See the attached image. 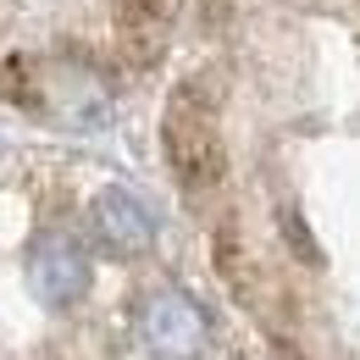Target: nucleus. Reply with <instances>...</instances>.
Masks as SVG:
<instances>
[{
  "mask_svg": "<svg viewBox=\"0 0 360 360\" xmlns=\"http://www.w3.org/2000/svg\"><path fill=\"white\" fill-rule=\"evenodd\" d=\"M161 150H167V161H172V172H178V183L188 194H211L222 183L227 155H222V134H217V111L194 84H178L167 94Z\"/></svg>",
  "mask_w": 360,
  "mask_h": 360,
  "instance_id": "obj_1",
  "label": "nucleus"
},
{
  "mask_svg": "<svg viewBox=\"0 0 360 360\" xmlns=\"http://www.w3.org/2000/svg\"><path fill=\"white\" fill-rule=\"evenodd\" d=\"M134 333L155 360H194L205 349V316L178 288H150L134 311Z\"/></svg>",
  "mask_w": 360,
  "mask_h": 360,
  "instance_id": "obj_2",
  "label": "nucleus"
},
{
  "mask_svg": "<svg viewBox=\"0 0 360 360\" xmlns=\"http://www.w3.org/2000/svg\"><path fill=\"white\" fill-rule=\"evenodd\" d=\"M28 283L50 311H67L89 294V250L72 233H39L28 244Z\"/></svg>",
  "mask_w": 360,
  "mask_h": 360,
  "instance_id": "obj_3",
  "label": "nucleus"
},
{
  "mask_svg": "<svg viewBox=\"0 0 360 360\" xmlns=\"http://www.w3.org/2000/svg\"><path fill=\"white\" fill-rule=\"evenodd\" d=\"M89 227L94 238L111 250V255H144L150 244H155V222H150V211L139 205L128 188H100L89 200Z\"/></svg>",
  "mask_w": 360,
  "mask_h": 360,
  "instance_id": "obj_4",
  "label": "nucleus"
},
{
  "mask_svg": "<svg viewBox=\"0 0 360 360\" xmlns=\"http://www.w3.org/2000/svg\"><path fill=\"white\" fill-rule=\"evenodd\" d=\"M117 11H122V22H117L122 50L134 56L139 67H144V61H155V56H161V39H167L161 0H117Z\"/></svg>",
  "mask_w": 360,
  "mask_h": 360,
  "instance_id": "obj_5",
  "label": "nucleus"
}]
</instances>
